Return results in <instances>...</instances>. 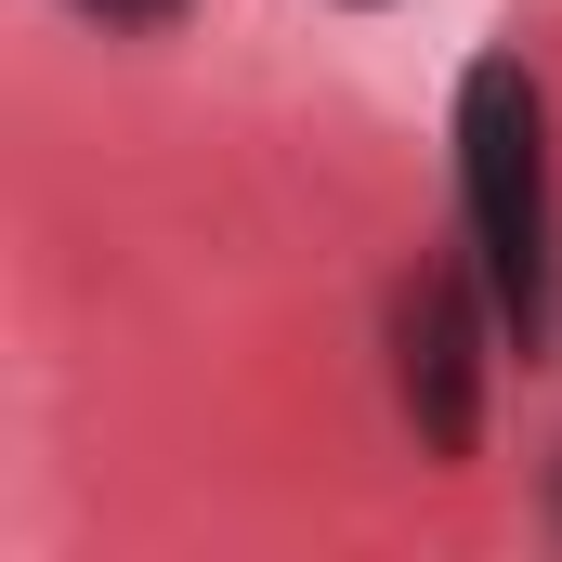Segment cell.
Masks as SVG:
<instances>
[{
    "mask_svg": "<svg viewBox=\"0 0 562 562\" xmlns=\"http://www.w3.org/2000/svg\"><path fill=\"white\" fill-rule=\"evenodd\" d=\"M458 223L497 288V327L550 353V276H562V210H550V92L524 53H471L458 79Z\"/></svg>",
    "mask_w": 562,
    "mask_h": 562,
    "instance_id": "1",
    "label": "cell"
},
{
    "mask_svg": "<svg viewBox=\"0 0 562 562\" xmlns=\"http://www.w3.org/2000/svg\"><path fill=\"white\" fill-rule=\"evenodd\" d=\"M497 288L484 262H419L393 288V406L419 431V458H471L484 445V353H497Z\"/></svg>",
    "mask_w": 562,
    "mask_h": 562,
    "instance_id": "2",
    "label": "cell"
},
{
    "mask_svg": "<svg viewBox=\"0 0 562 562\" xmlns=\"http://www.w3.org/2000/svg\"><path fill=\"white\" fill-rule=\"evenodd\" d=\"M92 26H183V0H79Z\"/></svg>",
    "mask_w": 562,
    "mask_h": 562,
    "instance_id": "3",
    "label": "cell"
},
{
    "mask_svg": "<svg viewBox=\"0 0 562 562\" xmlns=\"http://www.w3.org/2000/svg\"><path fill=\"white\" fill-rule=\"evenodd\" d=\"M353 13H380V0H353Z\"/></svg>",
    "mask_w": 562,
    "mask_h": 562,
    "instance_id": "4",
    "label": "cell"
}]
</instances>
